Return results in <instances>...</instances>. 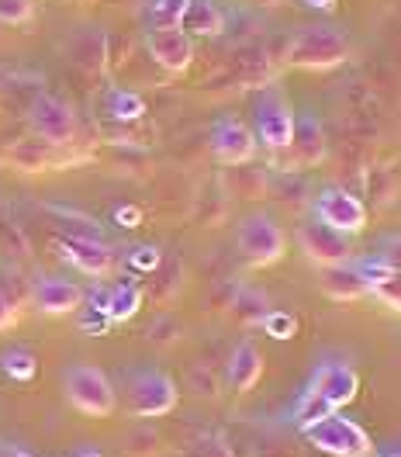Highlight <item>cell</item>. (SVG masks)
<instances>
[{
  "label": "cell",
  "instance_id": "cell-3",
  "mask_svg": "<svg viewBox=\"0 0 401 457\" xmlns=\"http://www.w3.org/2000/svg\"><path fill=\"white\" fill-rule=\"evenodd\" d=\"M305 440H308L315 451H322V454H329V457H373L377 454L371 433L360 427V423L346 420L340 409L329 412V416H322L318 423H312V427L305 429Z\"/></svg>",
  "mask_w": 401,
  "mask_h": 457
},
{
  "label": "cell",
  "instance_id": "cell-26",
  "mask_svg": "<svg viewBox=\"0 0 401 457\" xmlns=\"http://www.w3.org/2000/svg\"><path fill=\"white\" fill-rule=\"evenodd\" d=\"M184 457H235V454H232V447L222 436H200V440H194L184 451Z\"/></svg>",
  "mask_w": 401,
  "mask_h": 457
},
{
  "label": "cell",
  "instance_id": "cell-4",
  "mask_svg": "<svg viewBox=\"0 0 401 457\" xmlns=\"http://www.w3.org/2000/svg\"><path fill=\"white\" fill-rule=\"evenodd\" d=\"M176 381L163 371H135L125 388V409L139 420H160L176 409Z\"/></svg>",
  "mask_w": 401,
  "mask_h": 457
},
{
  "label": "cell",
  "instance_id": "cell-23",
  "mask_svg": "<svg viewBox=\"0 0 401 457\" xmlns=\"http://www.w3.org/2000/svg\"><path fill=\"white\" fill-rule=\"evenodd\" d=\"M108 114L118 121H139L145 114V101L132 90H111L108 94Z\"/></svg>",
  "mask_w": 401,
  "mask_h": 457
},
{
  "label": "cell",
  "instance_id": "cell-29",
  "mask_svg": "<svg viewBox=\"0 0 401 457\" xmlns=\"http://www.w3.org/2000/svg\"><path fill=\"white\" fill-rule=\"evenodd\" d=\"M31 0H0V21H7V25H21V21H29L31 18Z\"/></svg>",
  "mask_w": 401,
  "mask_h": 457
},
{
  "label": "cell",
  "instance_id": "cell-36",
  "mask_svg": "<svg viewBox=\"0 0 401 457\" xmlns=\"http://www.w3.org/2000/svg\"><path fill=\"white\" fill-rule=\"evenodd\" d=\"M73 457H104V454H101V451H94V447H80Z\"/></svg>",
  "mask_w": 401,
  "mask_h": 457
},
{
  "label": "cell",
  "instance_id": "cell-14",
  "mask_svg": "<svg viewBox=\"0 0 401 457\" xmlns=\"http://www.w3.org/2000/svg\"><path fill=\"white\" fill-rule=\"evenodd\" d=\"M31 305L42 315H70L84 305V287L66 278H38L31 285Z\"/></svg>",
  "mask_w": 401,
  "mask_h": 457
},
{
  "label": "cell",
  "instance_id": "cell-30",
  "mask_svg": "<svg viewBox=\"0 0 401 457\" xmlns=\"http://www.w3.org/2000/svg\"><path fill=\"white\" fill-rule=\"evenodd\" d=\"M176 333H180L176 319H167V315H163V319H160V322L149 329V340H152V343H173V340H176Z\"/></svg>",
  "mask_w": 401,
  "mask_h": 457
},
{
  "label": "cell",
  "instance_id": "cell-11",
  "mask_svg": "<svg viewBox=\"0 0 401 457\" xmlns=\"http://www.w3.org/2000/svg\"><path fill=\"white\" fill-rule=\"evenodd\" d=\"M145 46H149V56L170 73H184L194 59V42L180 25H152L145 35Z\"/></svg>",
  "mask_w": 401,
  "mask_h": 457
},
{
  "label": "cell",
  "instance_id": "cell-38",
  "mask_svg": "<svg viewBox=\"0 0 401 457\" xmlns=\"http://www.w3.org/2000/svg\"><path fill=\"white\" fill-rule=\"evenodd\" d=\"M384 457H401V444H395V447H391V451H388Z\"/></svg>",
  "mask_w": 401,
  "mask_h": 457
},
{
  "label": "cell",
  "instance_id": "cell-35",
  "mask_svg": "<svg viewBox=\"0 0 401 457\" xmlns=\"http://www.w3.org/2000/svg\"><path fill=\"white\" fill-rule=\"evenodd\" d=\"M115 219L118 222H125V228H132L135 222H139V212H135V208H118Z\"/></svg>",
  "mask_w": 401,
  "mask_h": 457
},
{
  "label": "cell",
  "instance_id": "cell-2",
  "mask_svg": "<svg viewBox=\"0 0 401 457\" xmlns=\"http://www.w3.org/2000/svg\"><path fill=\"white\" fill-rule=\"evenodd\" d=\"M62 392H66V399L77 412L94 416V420L111 416L118 405L111 378L101 368H94V364H70L66 374H62Z\"/></svg>",
  "mask_w": 401,
  "mask_h": 457
},
{
  "label": "cell",
  "instance_id": "cell-18",
  "mask_svg": "<svg viewBox=\"0 0 401 457\" xmlns=\"http://www.w3.org/2000/svg\"><path fill=\"white\" fill-rule=\"evenodd\" d=\"M143 309V287L135 285V281H118L115 287H108V319L111 322H128L132 315Z\"/></svg>",
  "mask_w": 401,
  "mask_h": 457
},
{
  "label": "cell",
  "instance_id": "cell-32",
  "mask_svg": "<svg viewBox=\"0 0 401 457\" xmlns=\"http://www.w3.org/2000/svg\"><path fill=\"white\" fill-rule=\"evenodd\" d=\"M191 385L198 388L200 395H208V399L215 395V381H211V374L204 371V368H194V371H191Z\"/></svg>",
  "mask_w": 401,
  "mask_h": 457
},
{
  "label": "cell",
  "instance_id": "cell-19",
  "mask_svg": "<svg viewBox=\"0 0 401 457\" xmlns=\"http://www.w3.org/2000/svg\"><path fill=\"white\" fill-rule=\"evenodd\" d=\"M353 267H356V274L364 278V285L371 287V291L391 285V281H398V274H401L398 263H395L391 257H384V253H381V257H371V260H356Z\"/></svg>",
  "mask_w": 401,
  "mask_h": 457
},
{
  "label": "cell",
  "instance_id": "cell-5",
  "mask_svg": "<svg viewBox=\"0 0 401 457\" xmlns=\"http://www.w3.org/2000/svg\"><path fill=\"white\" fill-rule=\"evenodd\" d=\"M235 243H239V253L253 267H270V263H277L284 257L287 250L284 228L277 226V219H270L266 212L246 215L239 232H235Z\"/></svg>",
  "mask_w": 401,
  "mask_h": 457
},
{
  "label": "cell",
  "instance_id": "cell-6",
  "mask_svg": "<svg viewBox=\"0 0 401 457\" xmlns=\"http://www.w3.org/2000/svg\"><path fill=\"white\" fill-rule=\"evenodd\" d=\"M257 143L266 149H287L298 139V118L291 101L281 97L277 90H266L257 101Z\"/></svg>",
  "mask_w": 401,
  "mask_h": 457
},
{
  "label": "cell",
  "instance_id": "cell-20",
  "mask_svg": "<svg viewBox=\"0 0 401 457\" xmlns=\"http://www.w3.org/2000/svg\"><path fill=\"white\" fill-rule=\"evenodd\" d=\"M235 319L239 322H250V326H259L263 322V315L270 312V305H266V295L257 291V287H242L239 295H235Z\"/></svg>",
  "mask_w": 401,
  "mask_h": 457
},
{
  "label": "cell",
  "instance_id": "cell-21",
  "mask_svg": "<svg viewBox=\"0 0 401 457\" xmlns=\"http://www.w3.org/2000/svg\"><path fill=\"white\" fill-rule=\"evenodd\" d=\"M0 368H4V374H11L14 381H31L35 371H38V361L25 346H11V350L0 353Z\"/></svg>",
  "mask_w": 401,
  "mask_h": 457
},
{
  "label": "cell",
  "instance_id": "cell-24",
  "mask_svg": "<svg viewBox=\"0 0 401 457\" xmlns=\"http://www.w3.org/2000/svg\"><path fill=\"white\" fill-rule=\"evenodd\" d=\"M263 333L274 337V340H294L298 337V315L284 312V309H270L263 315Z\"/></svg>",
  "mask_w": 401,
  "mask_h": 457
},
{
  "label": "cell",
  "instance_id": "cell-9",
  "mask_svg": "<svg viewBox=\"0 0 401 457\" xmlns=\"http://www.w3.org/2000/svg\"><path fill=\"white\" fill-rule=\"evenodd\" d=\"M308 388L336 412V409H343V405H349V402L356 399L360 374L353 371L346 361H322L315 368V374H312V381H308Z\"/></svg>",
  "mask_w": 401,
  "mask_h": 457
},
{
  "label": "cell",
  "instance_id": "cell-25",
  "mask_svg": "<svg viewBox=\"0 0 401 457\" xmlns=\"http://www.w3.org/2000/svg\"><path fill=\"white\" fill-rule=\"evenodd\" d=\"M125 260H128V267H132V270H139V274H149V270H156V267L163 263V253H160L156 246L143 243V246H132Z\"/></svg>",
  "mask_w": 401,
  "mask_h": 457
},
{
  "label": "cell",
  "instance_id": "cell-33",
  "mask_svg": "<svg viewBox=\"0 0 401 457\" xmlns=\"http://www.w3.org/2000/svg\"><path fill=\"white\" fill-rule=\"evenodd\" d=\"M11 319H14V302H11V298L0 291V329H4Z\"/></svg>",
  "mask_w": 401,
  "mask_h": 457
},
{
  "label": "cell",
  "instance_id": "cell-1",
  "mask_svg": "<svg viewBox=\"0 0 401 457\" xmlns=\"http://www.w3.org/2000/svg\"><path fill=\"white\" fill-rule=\"evenodd\" d=\"M353 53V42H349V31L340 25H305L291 35L284 49L287 66H298V70H332L346 62Z\"/></svg>",
  "mask_w": 401,
  "mask_h": 457
},
{
  "label": "cell",
  "instance_id": "cell-22",
  "mask_svg": "<svg viewBox=\"0 0 401 457\" xmlns=\"http://www.w3.org/2000/svg\"><path fill=\"white\" fill-rule=\"evenodd\" d=\"M329 412H332V409L318 399L312 388H305V392L298 395V402H294V409H291V420H294L301 429H308L312 423H318L322 416H329Z\"/></svg>",
  "mask_w": 401,
  "mask_h": 457
},
{
  "label": "cell",
  "instance_id": "cell-28",
  "mask_svg": "<svg viewBox=\"0 0 401 457\" xmlns=\"http://www.w3.org/2000/svg\"><path fill=\"white\" fill-rule=\"evenodd\" d=\"M184 7H187V0H156L152 4V21L156 25H180Z\"/></svg>",
  "mask_w": 401,
  "mask_h": 457
},
{
  "label": "cell",
  "instance_id": "cell-15",
  "mask_svg": "<svg viewBox=\"0 0 401 457\" xmlns=\"http://www.w3.org/2000/svg\"><path fill=\"white\" fill-rule=\"evenodd\" d=\"M318 285L329 298L336 302H353V298H364L371 295V287L364 285V278L356 274V267L346 260V263H332V267H318Z\"/></svg>",
  "mask_w": 401,
  "mask_h": 457
},
{
  "label": "cell",
  "instance_id": "cell-27",
  "mask_svg": "<svg viewBox=\"0 0 401 457\" xmlns=\"http://www.w3.org/2000/svg\"><path fill=\"white\" fill-rule=\"evenodd\" d=\"M298 132L305 136V160H322L325 139H322V129H318L315 118H305V121L298 125Z\"/></svg>",
  "mask_w": 401,
  "mask_h": 457
},
{
  "label": "cell",
  "instance_id": "cell-16",
  "mask_svg": "<svg viewBox=\"0 0 401 457\" xmlns=\"http://www.w3.org/2000/svg\"><path fill=\"white\" fill-rule=\"evenodd\" d=\"M229 385L235 392H253L257 388V381L263 378V353L257 350V343L253 340H242L235 343V350H232L229 357Z\"/></svg>",
  "mask_w": 401,
  "mask_h": 457
},
{
  "label": "cell",
  "instance_id": "cell-34",
  "mask_svg": "<svg viewBox=\"0 0 401 457\" xmlns=\"http://www.w3.org/2000/svg\"><path fill=\"white\" fill-rule=\"evenodd\" d=\"M301 4H305L308 11H322V14H332L340 0H301Z\"/></svg>",
  "mask_w": 401,
  "mask_h": 457
},
{
  "label": "cell",
  "instance_id": "cell-12",
  "mask_svg": "<svg viewBox=\"0 0 401 457\" xmlns=\"http://www.w3.org/2000/svg\"><path fill=\"white\" fill-rule=\"evenodd\" d=\"M298 243H301V253L312 260L315 267H332V263H346L353 246H349V236L329 228L325 222H312V226L298 228Z\"/></svg>",
  "mask_w": 401,
  "mask_h": 457
},
{
  "label": "cell",
  "instance_id": "cell-8",
  "mask_svg": "<svg viewBox=\"0 0 401 457\" xmlns=\"http://www.w3.org/2000/svg\"><path fill=\"white\" fill-rule=\"evenodd\" d=\"M315 215L318 222L329 228L343 232V236H356L367 228V208L356 195H349L343 187H325L315 198Z\"/></svg>",
  "mask_w": 401,
  "mask_h": 457
},
{
  "label": "cell",
  "instance_id": "cell-17",
  "mask_svg": "<svg viewBox=\"0 0 401 457\" xmlns=\"http://www.w3.org/2000/svg\"><path fill=\"white\" fill-rule=\"evenodd\" d=\"M180 29L187 35H222L225 14L215 0H187V7L180 14Z\"/></svg>",
  "mask_w": 401,
  "mask_h": 457
},
{
  "label": "cell",
  "instance_id": "cell-10",
  "mask_svg": "<svg viewBox=\"0 0 401 457\" xmlns=\"http://www.w3.org/2000/svg\"><path fill=\"white\" fill-rule=\"evenodd\" d=\"M211 153L229 167H242V163H250L257 156V136H253V129L246 121H239L232 114L218 118L211 125Z\"/></svg>",
  "mask_w": 401,
  "mask_h": 457
},
{
  "label": "cell",
  "instance_id": "cell-31",
  "mask_svg": "<svg viewBox=\"0 0 401 457\" xmlns=\"http://www.w3.org/2000/svg\"><path fill=\"white\" fill-rule=\"evenodd\" d=\"M108 326H111V319L104 312H97V309H86V315L80 319V329L84 333H104Z\"/></svg>",
  "mask_w": 401,
  "mask_h": 457
},
{
  "label": "cell",
  "instance_id": "cell-13",
  "mask_svg": "<svg viewBox=\"0 0 401 457\" xmlns=\"http://www.w3.org/2000/svg\"><path fill=\"white\" fill-rule=\"evenodd\" d=\"M56 246L77 270H84L90 278H104L115 267L111 246L104 239H97V236H66V239H59Z\"/></svg>",
  "mask_w": 401,
  "mask_h": 457
},
{
  "label": "cell",
  "instance_id": "cell-37",
  "mask_svg": "<svg viewBox=\"0 0 401 457\" xmlns=\"http://www.w3.org/2000/svg\"><path fill=\"white\" fill-rule=\"evenodd\" d=\"M7 457H31V454H25V451H18V447H11V451H7Z\"/></svg>",
  "mask_w": 401,
  "mask_h": 457
},
{
  "label": "cell",
  "instance_id": "cell-7",
  "mask_svg": "<svg viewBox=\"0 0 401 457\" xmlns=\"http://www.w3.org/2000/svg\"><path fill=\"white\" fill-rule=\"evenodd\" d=\"M29 125L38 139H45L49 145H70L77 139V114L66 101L42 94L29 112Z\"/></svg>",
  "mask_w": 401,
  "mask_h": 457
}]
</instances>
